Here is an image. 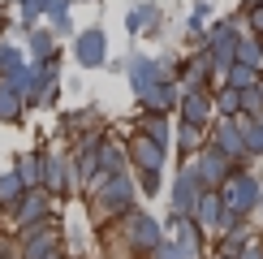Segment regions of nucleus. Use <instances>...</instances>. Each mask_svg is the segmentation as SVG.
<instances>
[{
    "label": "nucleus",
    "mask_w": 263,
    "mask_h": 259,
    "mask_svg": "<svg viewBox=\"0 0 263 259\" xmlns=\"http://www.w3.org/2000/svg\"><path fill=\"white\" fill-rule=\"evenodd\" d=\"M26 48H30V57H35V65L39 61H52V57H57V35H52V30H30Z\"/></svg>",
    "instance_id": "20"
},
{
    "label": "nucleus",
    "mask_w": 263,
    "mask_h": 259,
    "mask_svg": "<svg viewBox=\"0 0 263 259\" xmlns=\"http://www.w3.org/2000/svg\"><path fill=\"white\" fill-rule=\"evenodd\" d=\"M242 259H263V242H250V246H246V255H242Z\"/></svg>",
    "instance_id": "30"
},
{
    "label": "nucleus",
    "mask_w": 263,
    "mask_h": 259,
    "mask_svg": "<svg viewBox=\"0 0 263 259\" xmlns=\"http://www.w3.org/2000/svg\"><path fill=\"white\" fill-rule=\"evenodd\" d=\"M121 233H125V242L134 246V251H142V255H151L164 242V229L156 225V216H147V212H129L121 220Z\"/></svg>",
    "instance_id": "4"
},
{
    "label": "nucleus",
    "mask_w": 263,
    "mask_h": 259,
    "mask_svg": "<svg viewBox=\"0 0 263 259\" xmlns=\"http://www.w3.org/2000/svg\"><path fill=\"white\" fill-rule=\"evenodd\" d=\"M9 212H13L17 229H26V225H39V220H52V194L43 190V186H35V190L22 194V199H17Z\"/></svg>",
    "instance_id": "6"
},
{
    "label": "nucleus",
    "mask_w": 263,
    "mask_h": 259,
    "mask_svg": "<svg viewBox=\"0 0 263 259\" xmlns=\"http://www.w3.org/2000/svg\"><path fill=\"white\" fill-rule=\"evenodd\" d=\"M237 65H250V69H263V39L259 35H246L237 39Z\"/></svg>",
    "instance_id": "19"
},
{
    "label": "nucleus",
    "mask_w": 263,
    "mask_h": 259,
    "mask_svg": "<svg viewBox=\"0 0 263 259\" xmlns=\"http://www.w3.org/2000/svg\"><path fill=\"white\" fill-rule=\"evenodd\" d=\"M181 121H190V125H203L212 121V113H216V95L207 91V86H199V91H181Z\"/></svg>",
    "instance_id": "11"
},
{
    "label": "nucleus",
    "mask_w": 263,
    "mask_h": 259,
    "mask_svg": "<svg viewBox=\"0 0 263 259\" xmlns=\"http://www.w3.org/2000/svg\"><path fill=\"white\" fill-rule=\"evenodd\" d=\"M13 173L22 177V186H26V190H35L39 181H43V156H35V151H30V156H17Z\"/></svg>",
    "instance_id": "17"
},
{
    "label": "nucleus",
    "mask_w": 263,
    "mask_h": 259,
    "mask_svg": "<svg viewBox=\"0 0 263 259\" xmlns=\"http://www.w3.org/2000/svg\"><path fill=\"white\" fill-rule=\"evenodd\" d=\"M22 108H26V100H22L13 86H5V82H0V121H17V117H22Z\"/></svg>",
    "instance_id": "23"
},
{
    "label": "nucleus",
    "mask_w": 263,
    "mask_h": 259,
    "mask_svg": "<svg viewBox=\"0 0 263 259\" xmlns=\"http://www.w3.org/2000/svg\"><path fill=\"white\" fill-rule=\"evenodd\" d=\"M125 69H129V86H134V100H142V95H147L151 86L160 82L156 57H147V52H134V57L125 61Z\"/></svg>",
    "instance_id": "13"
},
{
    "label": "nucleus",
    "mask_w": 263,
    "mask_h": 259,
    "mask_svg": "<svg viewBox=\"0 0 263 259\" xmlns=\"http://www.w3.org/2000/svg\"><path fill=\"white\" fill-rule=\"evenodd\" d=\"M203 186H199V177H194L190 169H181L177 173V181H173V216H194L199 212V203H203Z\"/></svg>",
    "instance_id": "9"
},
{
    "label": "nucleus",
    "mask_w": 263,
    "mask_h": 259,
    "mask_svg": "<svg viewBox=\"0 0 263 259\" xmlns=\"http://www.w3.org/2000/svg\"><path fill=\"white\" fill-rule=\"evenodd\" d=\"M216 259H224V255H216Z\"/></svg>",
    "instance_id": "33"
},
{
    "label": "nucleus",
    "mask_w": 263,
    "mask_h": 259,
    "mask_svg": "<svg viewBox=\"0 0 263 259\" xmlns=\"http://www.w3.org/2000/svg\"><path fill=\"white\" fill-rule=\"evenodd\" d=\"M48 259H65V255H61V251H52V255H48Z\"/></svg>",
    "instance_id": "31"
},
{
    "label": "nucleus",
    "mask_w": 263,
    "mask_h": 259,
    "mask_svg": "<svg viewBox=\"0 0 263 259\" xmlns=\"http://www.w3.org/2000/svg\"><path fill=\"white\" fill-rule=\"evenodd\" d=\"M73 52H78V65H82V69H100V65L108 61V35H104L100 26L82 30L78 43H73Z\"/></svg>",
    "instance_id": "12"
},
{
    "label": "nucleus",
    "mask_w": 263,
    "mask_h": 259,
    "mask_svg": "<svg viewBox=\"0 0 263 259\" xmlns=\"http://www.w3.org/2000/svg\"><path fill=\"white\" fill-rule=\"evenodd\" d=\"M203 138H207V130H203V125H190V121H181V125H177V147H181L190 160H194V156H199V151L207 147Z\"/></svg>",
    "instance_id": "18"
},
{
    "label": "nucleus",
    "mask_w": 263,
    "mask_h": 259,
    "mask_svg": "<svg viewBox=\"0 0 263 259\" xmlns=\"http://www.w3.org/2000/svg\"><path fill=\"white\" fill-rule=\"evenodd\" d=\"M78 173H73V156H43V181L39 186L57 199V194H69Z\"/></svg>",
    "instance_id": "7"
},
{
    "label": "nucleus",
    "mask_w": 263,
    "mask_h": 259,
    "mask_svg": "<svg viewBox=\"0 0 263 259\" xmlns=\"http://www.w3.org/2000/svg\"><path fill=\"white\" fill-rule=\"evenodd\" d=\"M220 216H224L220 194H216V190H207V194H203V203H199V212H194V220H199L203 229H220Z\"/></svg>",
    "instance_id": "16"
},
{
    "label": "nucleus",
    "mask_w": 263,
    "mask_h": 259,
    "mask_svg": "<svg viewBox=\"0 0 263 259\" xmlns=\"http://www.w3.org/2000/svg\"><path fill=\"white\" fill-rule=\"evenodd\" d=\"M259 5H263V0H259Z\"/></svg>",
    "instance_id": "34"
},
{
    "label": "nucleus",
    "mask_w": 263,
    "mask_h": 259,
    "mask_svg": "<svg viewBox=\"0 0 263 259\" xmlns=\"http://www.w3.org/2000/svg\"><path fill=\"white\" fill-rule=\"evenodd\" d=\"M233 121L242 125V138H246V156H250V160H255V156H263V121H250V117H242V113H237Z\"/></svg>",
    "instance_id": "22"
},
{
    "label": "nucleus",
    "mask_w": 263,
    "mask_h": 259,
    "mask_svg": "<svg viewBox=\"0 0 263 259\" xmlns=\"http://www.w3.org/2000/svg\"><path fill=\"white\" fill-rule=\"evenodd\" d=\"M160 186H164L160 173H138V190L142 194H160Z\"/></svg>",
    "instance_id": "28"
},
{
    "label": "nucleus",
    "mask_w": 263,
    "mask_h": 259,
    "mask_svg": "<svg viewBox=\"0 0 263 259\" xmlns=\"http://www.w3.org/2000/svg\"><path fill=\"white\" fill-rule=\"evenodd\" d=\"M125 151H129V160L138 164V173H160L164 160H168V147H160L156 138H147V134L125 138Z\"/></svg>",
    "instance_id": "8"
},
{
    "label": "nucleus",
    "mask_w": 263,
    "mask_h": 259,
    "mask_svg": "<svg viewBox=\"0 0 263 259\" xmlns=\"http://www.w3.org/2000/svg\"><path fill=\"white\" fill-rule=\"evenodd\" d=\"M22 194H26V186H22L17 173H0V208H13Z\"/></svg>",
    "instance_id": "25"
},
{
    "label": "nucleus",
    "mask_w": 263,
    "mask_h": 259,
    "mask_svg": "<svg viewBox=\"0 0 263 259\" xmlns=\"http://www.w3.org/2000/svg\"><path fill=\"white\" fill-rule=\"evenodd\" d=\"M168 229H173V246L190 259L194 251H203V237H207V229L194 216H168Z\"/></svg>",
    "instance_id": "10"
},
{
    "label": "nucleus",
    "mask_w": 263,
    "mask_h": 259,
    "mask_svg": "<svg viewBox=\"0 0 263 259\" xmlns=\"http://www.w3.org/2000/svg\"><path fill=\"white\" fill-rule=\"evenodd\" d=\"M259 216H263V203H259Z\"/></svg>",
    "instance_id": "32"
},
{
    "label": "nucleus",
    "mask_w": 263,
    "mask_h": 259,
    "mask_svg": "<svg viewBox=\"0 0 263 259\" xmlns=\"http://www.w3.org/2000/svg\"><path fill=\"white\" fill-rule=\"evenodd\" d=\"M212 147L220 151V156L229 160V164H242V160H250V156H246L242 125H237L233 117H220V121H216V130H212Z\"/></svg>",
    "instance_id": "5"
},
{
    "label": "nucleus",
    "mask_w": 263,
    "mask_h": 259,
    "mask_svg": "<svg viewBox=\"0 0 263 259\" xmlns=\"http://www.w3.org/2000/svg\"><path fill=\"white\" fill-rule=\"evenodd\" d=\"M134 199H138V186H134V177H129V173H121V177H108L104 186L91 190V203H95L100 212H108V216H129ZM95 208H91V212H95Z\"/></svg>",
    "instance_id": "2"
},
{
    "label": "nucleus",
    "mask_w": 263,
    "mask_h": 259,
    "mask_svg": "<svg viewBox=\"0 0 263 259\" xmlns=\"http://www.w3.org/2000/svg\"><path fill=\"white\" fill-rule=\"evenodd\" d=\"M156 17H160V5H151V0H147V5H138V9H129V13H125V30H129V35H138V30L147 26V22H156Z\"/></svg>",
    "instance_id": "24"
},
{
    "label": "nucleus",
    "mask_w": 263,
    "mask_h": 259,
    "mask_svg": "<svg viewBox=\"0 0 263 259\" xmlns=\"http://www.w3.org/2000/svg\"><path fill=\"white\" fill-rule=\"evenodd\" d=\"M246 17H250V35L263 39V5H259V0H250V5H246Z\"/></svg>",
    "instance_id": "27"
},
{
    "label": "nucleus",
    "mask_w": 263,
    "mask_h": 259,
    "mask_svg": "<svg viewBox=\"0 0 263 259\" xmlns=\"http://www.w3.org/2000/svg\"><path fill=\"white\" fill-rule=\"evenodd\" d=\"M216 113H220V117H237V113H242V91L220 86V91H216Z\"/></svg>",
    "instance_id": "26"
},
{
    "label": "nucleus",
    "mask_w": 263,
    "mask_h": 259,
    "mask_svg": "<svg viewBox=\"0 0 263 259\" xmlns=\"http://www.w3.org/2000/svg\"><path fill=\"white\" fill-rule=\"evenodd\" d=\"M151 259H185V255L177 251V246H173V237H164V242L156 246V251H151Z\"/></svg>",
    "instance_id": "29"
},
{
    "label": "nucleus",
    "mask_w": 263,
    "mask_h": 259,
    "mask_svg": "<svg viewBox=\"0 0 263 259\" xmlns=\"http://www.w3.org/2000/svg\"><path fill=\"white\" fill-rule=\"evenodd\" d=\"M259 78H263V69H250V65H237V61L224 69V86H233V91H255Z\"/></svg>",
    "instance_id": "15"
},
{
    "label": "nucleus",
    "mask_w": 263,
    "mask_h": 259,
    "mask_svg": "<svg viewBox=\"0 0 263 259\" xmlns=\"http://www.w3.org/2000/svg\"><path fill=\"white\" fill-rule=\"evenodd\" d=\"M138 134H147V138H156L160 147H168L173 130H168V121H164L160 113H142V117H138Z\"/></svg>",
    "instance_id": "21"
},
{
    "label": "nucleus",
    "mask_w": 263,
    "mask_h": 259,
    "mask_svg": "<svg viewBox=\"0 0 263 259\" xmlns=\"http://www.w3.org/2000/svg\"><path fill=\"white\" fill-rule=\"evenodd\" d=\"M220 203H224V212H229V216L246 220V216L263 203V186H259V177H255V173H233V177L220 186Z\"/></svg>",
    "instance_id": "1"
},
{
    "label": "nucleus",
    "mask_w": 263,
    "mask_h": 259,
    "mask_svg": "<svg viewBox=\"0 0 263 259\" xmlns=\"http://www.w3.org/2000/svg\"><path fill=\"white\" fill-rule=\"evenodd\" d=\"M250 242H255V233H250V225H237V229L220 233V246H216V255H224V259H242Z\"/></svg>",
    "instance_id": "14"
},
{
    "label": "nucleus",
    "mask_w": 263,
    "mask_h": 259,
    "mask_svg": "<svg viewBox=\"0 0 263 259\" xmlns=\"http://www.w3.org/2000/svg\"><path fill=\"white\" fill-rule=\"evenodd\" d=\"M185 169H190L194 177H199V186H203V190H216V194H220V186H224V181L237 173V169L229 164V160H224V156H220V151H216L212 143H207V147H203L194 160H185Z\"/></svg>",
    "instance_id": "3"
}]
</instances>
